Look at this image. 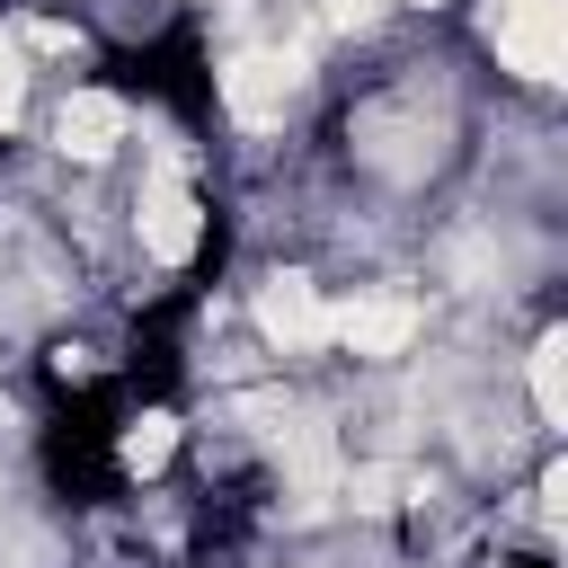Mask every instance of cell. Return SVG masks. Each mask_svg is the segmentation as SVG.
I'll return each mask as SVG.
<instances>
[{
	"instance_id": "obj_4",
	"label": "cell",
	"mask_w": 568,
	"mask_h": 568,
	"mask_svg": "<svg viewBox=\"0 0 568 568\" xmlns=\"http://www.w3.org/2000/svg\"><path fill=\"white\" fill-rule=\"evenodd\" d=\"M417 328H426V311H417L408 293H355V302L328 311V337L355 346V355H399Z\"/></svg>"
},
{
	"instance_id": "obj_3",
	"label": "cell",
	"mask_w": 568,
	"mask_h": 568,
	"mask_svg": "<svg viewBox=\"0 0 568 568\" xmlns=\"http://www.w3.org/2000/svg\"><path fill=\"white\" fill-rule=\"evenodd\" d=\"M133 222H142V248H151L160 266L195 257V231H204V213H195V195H186V178H178L169 160L142 178V204H133Z\"/></svg>"
},
{
	"instance_id": "obj_6",
	"label": "cell",
	"mask_w": 568,
	"mask_h": 568,
	"mask_svg": "<svg viewBox=\"0 0 568 568\" xmlns=\"http://www.w3.org/2000/svg\"><path fill=\"white\" fill-rule=\"evenodd\" d=\"M257 328H266V346L302 355V346H320V337H328V302L311 293V275H275V284L257 293Z\"/></svg>"
},
{
	"instance_id": "obj_9",
	"label": "cell",
	"mask_w": 568,
	"mask_h": 568,
	"mask_svg": "<svg viewBox=\"0 0 568 568\" xmlns=\"http://www.w3.org/2000/svg\"><path fill=\"white\" fill-rule=\"evenodd\" d=\"M337 497H346L355 515H390L399 497H417V479H399V470H382V462H364V470H337Z\"/></svg>"
},
{
	"instance_id": "obj_10",
	"label": "cell",
	"mask_w": 568,
	"mask_h": 568,
	"mask_svg": "<svg viewBox=\"0 0 568 568\" xmlns=\"http://www.w3.org/2000/svg\"><path fill=\"white\" fill-rule=\"evenodd\" d=\"M169 453H178V417H160V408H151V417H133V426H124V470H160Z\"/></svg>"
},
{
	"instance_id": "obj_12",
	"label": "cell",
	"mask_w": 568,
	"mask_h": 568,
	"mask_svg": "<svg viewBox=\"0 0 568 568\" xmlns=\"http://www.w3.org/2000/svg\"><path fill=\"white\" fill-rule=\"evenodd\" d=\"M18 44H36V53H80V36H71L62 18H27V27H18Z\"/></svg>"
},
{
	"instance_id": "obj_13",
	"label": "cell",
	"mask_w": 568,
	"mask_h": 568,
	"mask_svg": "<svg viewBox=\"0 0 568 568\" xmlns=\"http://www.w3.org/2000/svg\"><path fill=\"white\" fill-rule=\"evenodd\" d=\"M373 9H382V0H337V27H364Z\"/></svg>"
},
{
	"instance_id": "obj_7",
	"label": "cell",
	"mask_w": 568,
	"mask_h": 568,
	"mask_svg": "<svg viewBox=\"0 0 568 568\" xmlns=\"http://www.w3.org/2000/svg\"><path fill=\"white\" fill-rule=\"evenodd\" d=\"M115 142H124V98H106V89H71L62 115H53V151H62V160H106Z\"/></svg>"
},
{
	"instance_id": "obj_8",
	"label": "cell",
	"mask_w": 568,
	"mask_h": 568,
	"mask_svg": "<svg viewBox=\"0 0 568 568\" xmlns=\"http://www.w3.org/2000/svg\"><path fill=\"white\" fill-rule=\"evenodd\" d=\"M532 408H541V426H568V337L559 328L532 346Z\"/></svg>"
},
{
	"instance_id": "obj_2",
	"label": "cell",
	"mask_w": 568,
	"mask_h": 568,
	"mask_svg": "<svg viewBox=\"0 0 568 568\" xmlns=\"http://www.w3.org/2000/svg\"><path fill=\"white\" fill-rule=\"evenodd\" d=\"M293 98H302V53H231L222 62V106L240 124H284Z\"/></svg>"
},
{
	"instance_id": "obj_1",
	"label": "cell",
	"mask_w": 568,
	"mask_h": 568,
	"mask_svg": "<svg viewBox=\"0 0 568 568\" xmlns=\"http://www.w3.org/2000/svg\"><path fill=\"white\" fill-rule=\"evenodd\" d=\"M488 44H497L506 71L559 80V62H568V9L559 0H497L488 9Z\"/></svg>"
},
{
	"instance_id": "obj_5",
	"label": "cell",
	"mask_w": 568,
	"mask_h": 568,
	"mask_svg": "<svg viewBox=\"0 0 568 568\" xmlns=\"http://www.w3.org/2000/svg\"><path fill=\"white\" fill-rule=\"evenodd\" d=\"M284 479H293V515H320L337 497V435H328V417H293L284 426Z\"/></svg>"
},
{
	"instance_id": "obj_11",
	"label": "cell",
	"mask_w": 568,
	"mask_h": 568,
	"mask_svg": "<svg viewBox=\"0 0 568 568\" xmlns=\"http://www.w3.org/2000/svg\"><path fill=\"white\" fill-rule=\"evenodd\" d=\"M18 106H27V71H18V36H0V133L18 124Z\"/></svg>"
}]
</instances>
